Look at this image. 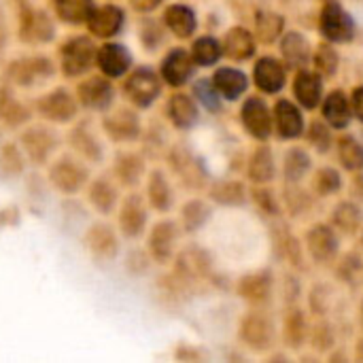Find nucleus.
<instances>
[{
	"label": "nucleus",
	"instance_id": "nucleus-1",
	"mask_svg": "<svg viewBox=\"0 0 363 363\" xmlns=\"http://www.w3.org/2000/svg\"><path fill=\"white\" fill-rule=\"evenodd\" d=\"M162 94V74L151 66H136L123 83V96L136 108H149Z\"/></svg>",
	"mask_w": 363,
	"mask_h": 363
},
{
	"label": "nucleus",
	"instance_id": "nucleus-2",
	"mask_svg": "<svg viewBox=\"0 0 363 363\" xmlns=\"http://www.w3.org/2000/svg\"><path fill=\"white\" fill-rule=\"evenodd\" d=\"M98 47L89 36H72L60 47V68L68 79H77L96 66Z\"/></svg>",
	"mask_w": 363,
	"mask_h": 363
},
{
	"label": "nucleus",
	"instance_id": "nucleus-3",
	"mask_svg": "<svg viewBox=\"0 0 363 363\" xmlns=\"http://www.w3.org/2000/svg\"><path fill=\"white\" fill-rule=\"evenodd\" d=\"M53 77V62L47 55H26L13 60L6 68V79L15 87L32 89L45 85Z\"/></svg>",
	"mask_w": 363,
	"mask_h": 363
},
{
	"label": "nucleus",
	"instance_id": "nucleus-4",
	"mask_svg": "<svg viewBox=\"0 0 363 363\" xmlns=\"http://www.w3.org/2000/svg\"><path fill=\"white\" fill-rule=\"evenodd\" d=\"M89 179V170L85 164L77 162L74 157L62 155L49 166V183L51 187L62 196H74L79 194Z\"/></svg>",
	"mask_w": 363,
	"mask_h": 363
},
{
	"label": "nucleus",
	"instance_id": "nucleus-5",
	"mask_svg": "<svg viewBox=\"0 0 363 363\" xmlns=\"http://www.w3.org/2000/svg\"><path fill=\"white\" fill-rule=\"evenodd\" d=\"M34 111L51 123H68L79 113V100L64 87H55L34 100Z\"/></svg>",
	"mask_w": 363,
	"mask_h": 363
},
{
	"label": "nucleus",
	"instance_id": "nucleus-6",
	"mask_svg": "<svg viewBox=\"0 0 363 363\" xmlns=\"http://www.w3.org/2000/svg\"><path fill=\"white\" fill-rule=\"evenodd\" d=\"M102 130L113 143H134L143 134V123L134 108H128V106L113 108L111 106L108 111H104Z\"/></svg>",
	"mask_w": 363,
	"mask_h": 363
},
{
	"label": "nucleus",
	"instance_id": "nucleus-7",
	"mask_svg": "<svg viewBox=\"0 0 363 363\" xmlns=\"http://www.w3.org/2000/svg\"><path fill=\"white\" fill-rule=\"evenodd\" d=\"M57 134L45 125H28L19 136V147L23 155L36 166H45L51 160L57 149Z\"/></svg>",
	"mask_w": 363,
	"mask_h": 363
},
{
	"label": "nucleus",
	"instance_id": "nucleus-8",
	"mask_svg": "<svg viewBox=\"0 0 363 363\" xmlns=\"http://www.w3.org/2000/svg\"><path fill=\"white\" fill-rule=\"evenodd\" d=\"M83 245L96 264L108 266L119 257V236L108 223H91L83 236Z\"/></svg>",
	"mask_w": 363,
	"mask_h": 363
},
{
	"label": "nucleus",
	"instance_id": "nucleus-9",
	"mask_svg": "<svg viewBox=\"0 0 363 363\" xmlns=\"http://www.w3.org/2000/svg\"><path fill=\"white\" fill-rule=\"evenodd\" d=\"M77 100H79V106H83L87 111L104 113L113 106L115 87H113L111 79L104 74L87 77L77 85Z\"/></svg>",
	"mask_w": 363,
	"mask_h": 363
},
{
	"label": "nucleus",
	"instance_id": "nucleus-10",
	"mask_svg": "<svg viewBox=\"0 0 363 363\" xmlns=\"http://www.w3.org/2000/svg\"><path fill=\"white\" fill-rule=\"evenodd\" d=\"M55 26L45 11L34 6H21L19 13V38L28 45H45L53 38Z\"/></svg>",
	"mask_w": 363,
	"mask_h": 363
},
{
	"label": "nucleus",
	"instance_id": "nucleus-11",
	"mask_svg": "<svg viewBox=\"0 0 363 363\" xmlns=\"http://www.w3.org/2000/svg\"><path fill=\"white\" fill-rule=\"evenodd\" d=\"M125 23V13L121 6L106 2V4H96L85 21L87 30L96 38H113L123 30Z\"/></svg>",
	"mask_w": 363,
	"mask_h": 363
},
{
	"label": "nucleus",
	"instance_id": "nucleus-12",
	"mask_svg": "<svg viewBox=\"0 0 363 363\" xmlns=\"http://www.w3.org/2000/svg\"><path fill=\"white\" fill-rule=\"evenodd\" d=\"M147 202L140 194H128L121 204H119V232L130 238L136 240L145 234L147 228Z\"/></svg>",
	"mask_w": 363,
	"mask_h": 363
},
{
	"label": "nucleus",
	"instance_id": "nucleus-13",
	"mask_svg": "<svg viewBox=\"0 0 363 363\" xmlns=\"http://www.w3.org/2000/svg\"><path fill=\"white\" fill-rule=\"evenodd\" d=\"M321 32L330 43H349L355 36V23L353 17L338 4L328 2L321 13Z\"/></svg>",
	"mask_w": 363,
	"mask_h": 363
},
{
	"label": "nucleus",
	"instance_id": "nucleus-14",
	"mask_svg": "<svg viewBox=\"0 0 363 363\" xmlns=\"http://www.w3.org/2000/svg\"><path fill=\"white\" fill-rule=\"evenodd\" d=\"M196 70V62L191 57V51L183 49V47H174L170 49L160 66V74L162 81L168 83L170 87H183Z\"/></svg>",
	"mask_w": 363,
	"mask_h": 363
},
{
	"label": "nucleus",
	"instance_id": "nucleus-15",
	"mask_svg": "<svg viewBox=\"0 0 363 363\" xmlns=\"http://www.w3.org/2000/svg\"><path fill=\"white\" fill-rule=\"evenodd\" d=\"M96 66L108 79L125 77L132 68V53L121 43H104L96 51Z\"/></svg>",
	"mask_w": 363,
	"mask_h": 363
},
{
	"label": "nucleus",
	"instance_id": "nucleus-16",
	"mask_svg": "<svg viewBox=\"0 0 363 363\" xmlns=\"http://www.w3.org/2000/svg\"><path fill=\"white\" fill-rule=\"evenodd\" d=\"M68 145L85 162L100 164L104 160V145L96 134V130L91 128V123L87 121L72 125V130L68 132Z\"/></svg>",
	"mask_w": 363,
	"mask_h": 363
},
{
	"label": "nucleus",
	"instance_id": "nucleus-17",
	"mask_svg": "<svg viewBox=\"0 0 363 363\" xmlns=\"http://www.w3.org/2000/svg\"><path fill=\"white\" fill-rule=\"evenodd\" d=\"M177 242H179V228H177V223L170 221V219L157 221L151 228L149 238H147L151 259H155L157 264H168L174 257Z\"/></svg>",
	"mask_w": 363,
	"mask_h": 363
},
{
	"label": "nucleus",
	"instance_id": "nucleus-18",
	"mask_svg": "<svg viewBox=\"0 0 363 363\" xmlns=\"http://www.w3.org/2000/svg\"><path fill=\"white\" fill-rule=\"evenodd\" d=\"M240 117H242V125L245 130L257 138V140H266L272 132V117H270V111L266 106V102L257 96L253 98H247V102L242 104V111H240Z\"/></svg>",
	"mask_w": 363,
	"mask_h": 363
},
{
	"label": "nucleus",
	"instance_id": "nucleus-19",
	"mask_svg": "<svg viewBox=\"0 0 363 363\" xmlns=\"http://www.w3.org/2000/svg\"><path fill=\"white\" fill-rule=\"evenodd\" d=\"M145 160L140 153H134V151H123V153H117L115 162H113V177H115V183L125 187V189H134L140 185L143 177H145Z\"/></svg>",
	"mask_w": 363,
	"mask_h": 363
},
{
	"label": "nucleus",
	"instance_id": "nucleus-20",
	"mask_svg": "<svg viewBox=\"0 0 363 363\" xmlns=\"http://www.w3.org/2000/svg\"><path fill=\"white\" fill-rule=\"evenodd\" d=\"M87 200H89V204L94 206L96 213L111 215L119 204V189L111 179L98 177L87 187Z\"/></svg>",
	"mask_w": 363,
	"mask_h": 363
},
{
	"label": "nucleus",
	"instance_id": "nucleus-21",
	"mask_svg": "<svg viewBox=\"0 0 363 363\" xmlns=\"http://www.w3.org/2000/svg\"><path fill=\"white\" fill-rule=\"evenodd\" d=\"M172 170L181 177V181L189 187H200L202 181H204V170L198 162V157H194L187 149L183 147H174L170 151V157H168Z\"/></svg>",
	"mask_w": 363,
	"mask_h": 363
},
{
	"label": "nucleus",
	"instance_id": "nucleus-22",
	"mask_svg": "<svg viewBox=\"0 0 363 363\" xmlns=\"http://www.w3.org/2000/svg\"><path fill=\"white\" fill-rule=\"evenodd\" d=\"M164 26L179 38H189L194 36L196 28H198V17L194 13L191 6L183 4V2H177V4H170L166 11H164Z\"/></svg>",
	"mask_w": 363,
	"mask_h": 363
},
{
	"label": "nucleus",
	"instance_id": "nucleus-23",
	"mask_svg": "<svg viewBox=\"0 0 363 363\" xmlns=\"http://www.w3.org/2000/svg\"><path fill=\"white\" fill-rule=\"evenodd\" d=\"M253 77H255V85L264 91V94H277L283 89L285 85V68L281 66V62H277L274 57L266 55L262 57L255 68H253Z\"/></svg>",
	"mask_w": 363,
	"mask_h": 363
},
{
	"label": "nucleus",
	"instance_id": "nucleus-24",
	"mask_svg": "<svg viewBox=\"0 0 363 363\" xmlns=\"http://www.w3.org/2000/svg\"><path fill=\"white\" fill-rule=\"evenodd\" d=\"M213 85H215V89L219 91L221 98H225V100H238L247 91L249 79H247V74L242 70L223 66V68H217L215 70Z\"/></svg>",
	"mask_w": 363,
	"mask_h": 363
},
{
	"label": "nucleus",
	"instance_id": "nucleus-25",
	"mask_svg": "<svg viewBox=\"0 0 363 363\" xmlns=\"http://www.w3.org/2000/svg\"><path fill=\"white\" fill-rule=\"evenodd\" d=\"M30 121V108L13 94L11 87L0 85V123L6 128H21Z\"/></svg>",
	"mask_w": 363,
	"mask_h": 363
},
{
	"label": "nucleus",
	"instance_id": "nucleus-26",
	"mask_svg": "<svg viewBox=\"0 0 363 363\" xmlns=\"http://www.w3.org/2000/svg\"><path fill=\"white\" fill-rule=\"evenodd\" d=\"M168 119L179 130H189L198 121V104L187 94H172L166 104Z\"/></svg>",
	"mask_w": 363,
	"mask_h": 363
},
{
	"label": "nucleus",
	"instance_id": "nucleus-27",
	"mask_svg": "<svg viewBox=\"0 0 363 363\" xmlns=\"http://www.w3.org/2000/svg\"><path fill=\"white\" fill-rule=\"evenodd\" d=\"M274 121H277V130L283 138H298L304 132L302 113L289 100H279L274 104Z\"/></svg>",
	"mask_w": 363,
	"mask_h": 363
},
{
	"label": "nucleus",
	"instance_id": "nucleus-28",
	"mask_svg": "<svg viewBox=\"0 0 363 363\" xmlns=\"http://www.w3.org/2000/svg\"><path fill=\"white\" fill-rule=\"evenodd\" d=\"M221 51H223L230 60H236V62L249 60V57L255 53L253 34H251L249 30H245V28H232V30H228L225 36H223Z\"/></svg>",
	"mask_w": 363,
	"mask_h": 363
},
{
	"label": "nucleus",
	"instance_id": "nucleus-29",
	"mask_svg": "<svg viewBox=\"0 0 363 363\" xmlns=\"http://www.w3.org/2000/svg\"><path fill=\"white\" fill-rule=\"evenodd\" d=\"M294 94L304 108H315L323 96V83H321L319 74L300 70L294 79Z\"/></svg>",
	"mask_w": 363,
	"mask_h": 363
},
{
	"label": "nucleus",
	"instance_id": "nucleus-30",
	"mask_svg": "<svg viewBox=\"0 0 363 363\" xmlns=\"http://www.w3.org/2000/svg\"><path fill=\"white\" fill-rule=\"evenodd\" d=\"M147 200L149 204L157 211V213H166L170 211L172 202H174V196H172V187L166 179V174L162 170H153L149 174V181H147Z\"/></svg>",
	"mask_w": 363,
	"mask_h": 363
},
{
	"label": "nucleus",
	"instance_id": "nucleus-31",
	"mask_svg": "<svg viewBox=\"0 0 363 363\" xmlns=\"http://www.w3.org/2000/svg\"><path fill=\"white\" fill-rule=\"evenodd\" d=\"M281 53L287 62V66L291 68H304L311 62V47L306 36L298 34V32H289L283 36L281 40Z\"/></svg>",
	"mask_w": 363,
	"mask_h": 363
},
{
	"label": "nucleus",
	"instance_id": "nucleus-32",
	"mask_svg": "<svg viewBox=\"0 0 363 363\" xmlns=\"http://www.w3.org/2000/svg\"><path fill=\"white\" fill-rule=\"evenodd\" d=\"M308 251L315 259L328 262L336 255L338 251V240L336 234L328 225H317L308 232Z\"/></svg>",
	"mask_w": 363,
	"mask_h": 363
},
{
	"label": "nucleus",
	"instance_id": "nucleus-33",
	"mask_svg": "<svg viewBox=\"0 0 363 363\" xmlns=\"http://www.w3.org/2000/svg\"><path fill=\"white\" fill-rule=\"evenodd\" d=\"M323 117L336 130H342V128L349 125V121H351V106H349L347 96L340 89L332 91L325 98V102H323Z\"/></svg>",
	"mask_w": 363,
	"mask_h": 363
},
{
	"label": "nucleus",
	"instance_id": "nucleus-34",
	"mask_svg": "<svg viewBox=\"0 0 363 363\" xmlns=\"http://www.w3.org/2000/svg\"><path fill=\"white\" fill-rule=\"evenodd\" d=\"M26 168L23 151L15 143H2L0 145V181H13L21 177Z\"/></svg>",
	"mask_w": 363,
	"mask_h": 363
},
{
	"label": "nucleus",
	"instance_id": "nucleus-35",
	"mask_svg": "<svg viewBox=\"0 0 363 363\" xmlns=\"http://www.w3.org/2000/svg\"><path fill=\"white\" fill-rule=\"evenodd\" d=\"M94 6H96L94 0H53L55 15L70 26L85 23Z\"/></svg>",
	"mask_w": 363,
	"mask_h": 363
},
{
	"label": "nucleus",
	"instance_id": "nucleus-36",
	"mask_svg": "<svg viewBox=\"0 0 363 363\" xmlns=\"http://www.w3.org/2000/svg\"><path fill=\"white\" fill-rule=\"evenodd\" d=\"M272 338L270 323L259 315H249L242 321V340L249 342L253 349H264Z\"/></svg>",
	"mask_w": 363,
	"mask_h": 363
},
{
	"label": "nucleus",
	"instance_id": "nucleus-37",
	"mask_svg": "<svg viewBox=\"0 0 363 363\" xmlns=\"http://www.w3.org/2000/svg\"><path fill=\"white\" fill-rule=\"evenodd\" d=\"M274 172L277 166H274L272 151L268 147H259L249 162V179L253 183H270L274 179Z\"/></svg>",
	"mask_w": 363,
	"mask_h": 363
},
{
	"label": "nucleus",
	"instance_id": "nucleus-38",
	"mask_svg": "<svg viewBox=\"0 0 363 363\" xmlns=\"http://www.w3.org/2000/svg\"><path fill=\"white\" fill-rule=\"evenodd\" d=\"M221 45L215 36H200L194 40L191 47V57L198 66H213L221 57Z\"/></svg>",
	"mask_w": 363,
	"mask_h": 363
},
{
	"label": "nucleus",
	"instance_id": "nucleus-39",
	"mask_svg": "<svg viewBox=\"0 0 363 363\" xmlns=\"http://www.w3.org/2000/svg\"><path fill=\"white\" fill-rule=\"evenodd\" d=\"M211 217V206L204 204L202 200H189L183 211H181V223L187 232H196L200 230Z\"/></svg>",
	"mask_w": 363,
	"mask_h": 363
},
{
	"label": "nucleus",
	"instance_id": "nucleus-40",
	"mask_svg": "<svg viewBox=\"0 0 363 363\" xmlns=\"http://www.w3.org/2000/svg\"><path fill=\"white\" fill-rule=\"evenodd\" d=\"M338 155L347 170H362L363 168V147L353 136H345L338 143Z\"/></svg>",
	"mask_w": 363,
	"mask_h": 363
},
{
	"label": "nucleus",
	"instance_id": "nucleus-41",
	"mask_svg": "<svg viewBox=\"0 0 363 363\" xmlns=\"http://www.w3.org/2000/svg\"><path fill=\"white\" fill-rule=\"evenodd\" d=\"M211 198L219 204L234 206V204H240L245 200V187L236 181H221V183L213 185Z\"/></svg>",
	"mask_w": 363,
	"mask_h": 363
},
{
	"label": "nucleus",
	"instance_id": "nucleus-42",
	"mask_svg": "<svg viewBox=\"0 0 363 363\" xmlns=\"http://www.w3.org/2000/svg\"><path fill=\"white\" fill-rule=\"evenodd\" d=\"M363 215L362 208L351 204V202H342L338 204V208L334 211V223L345 230V232H355L359 225H362Z\"/></svg>",
	"mask_w": 363,
	"mask_h": 363
},
{
	"label": "nucleus",
	"instance_id": "nucleus-43",
	"mask_svg": "<svg viewBox=\"0 0 363 363\" xmlns=\"http://www.w3.org/2000/svg\"><path fill=\"white\" fill-rule=\"evenodd\" d=\"M311 168V157L304 149H291L285 157V177L287 181H300Z\"/></svg>",
	"mask_w": 363,
	"mask_h": 363
},
{
	"label": "nucleus",
	"instance_id": "nucleus-44",
	"mask_svg": "<svg viewBox=\"0 0 363 363\" xmlns=\"http://www.w3.org/2000/svg\"><path fill=\"white\" fill-rule=\"evenodd\" d=\"M283 32V17L277 13H259L257 15V34L264 43H272Z\"/></svg>",
	"mask_w": 363,
	"mask_h": 363
},
{
	"label": "nucleus",
	"instance_id": "nucleus-45",
	"mask_svg": "<svg viewBox=\"0 0 363 363\" xmlns=\"http://www.w3.org/2000/svg\"><path fill=\"white\" fill-rule=\"evenodd\" d=\"M194 94H196L198 102H200L204 108H208L211 113H219V111H221V96H219V91L215 89L213 81H208V79L196 81Z\"/></svg>",
	"mask_w": 363,
	"mask_h": 363
},
{
	"label": "nucleus",
	"instance_id": "nucleus-46",
	"mask_svg": "<svg viewBox=\"0 0 363 363\" xmlns=\"http://www.w3.org/2000/svg\"><path fill=\"white\" fill-rule=\"evenodd\" d=\"M268 291H270V281L268 277H247L242 283H240V294L242 298L251 300V302H262L268 298Z\"/></svg>",
	"mask_w": 363,
	"mask_h": 363
},
{
	"label": "nucleus",
	"instance_id": "nucleus-47",
	"mask_svg": "<svg viewBox=\"0 0 363 363\" xmlns=\"http://www.w3.org/2000/svg\"><path fill=\"white\" fill-rule=\"evenodd\" d=\"M311 60L315 62V68L325 77H332L338 70V53L330 45H319Z\"/></svg>",
	"mask_w": 363,
	"mask_h": 363
},
{
	"label": "nucleus",
	"instance_id": "nucleus-48",
	"mask_svg": "<svg viewBox=\"0 0 363 363\" xmlns=\"http://www.w3.org/2000/svg\"><path fill=\"white\" fill-rule=\"evenodd\" d=\"M315 189L321 194V196H330V194H336L340 189V174L334 170V168H323L317 172L315 177Z\"/></svg>",
	"mask_w": 363,
	"mask_h": 363
},
{
	"label": "nucleus",
	"instance_id": "nucleus-49",
	"mask_svg": "<svg viewBox=\"0 0 363 363\" xmlns=\"http://www.w3.org/2000/svg\"><path fill=\"white\" fill-rule=\"evenodd\" d=\"M162 40H164V34H162L157 21H149V19L143 21V26H140V43H143V47L149 49V51H155L162 45Z\"/></svg>",
	"mask_w": 363,
	"mask_h": 363
},
{
	"label": "nucleus",
	"instance_id": "nucleus-50",
	"mask_svg": "<svg viewBox=\"0 0 363 363\" xmlns=\"http://www.w3.org/2000/svg\"><path fill=\"white\" fill-rule=\"evenodd\" d=\"M308 138H311V143L315 145V149H317V151H321V153H325V151L332 147V134H330V128H328V125H323L321 121L311 123Z\"/></svg>",
	"mask_w": 363,
	"mask_h": 363
},
{
	"label": "nucleus",
	"instance_id": "nucleus-51",
	"mask_svg": "<svg viewBox=\"0 0 363 363\" xmlns=\"http://www.w3.org/2000/svg\"><path fill=\"white\" fill-rule=\"evenodd\" d=\"M147 262H149V257L143 251H130V255H128V270L132 274H143L147 270V266H149Z\"/></svg>",
	"mask_w": 363,
	"mask_h": 363
},
{
	"label": "nucleus",
	"instance_id": "nucleus-52",
	"mask_svg": "<svg viewBox=\"0 0 363 363\" xmlns=\"http://www.w3.org/2000/svg\"><path fill=\"white\" fill-rule=\"evenodd\" d=\"M128 2L136 13H153L157 6H162L164 0H128Z\"/></svg>",
	"mask_w": 363,
	"mask_h": 363
},
{
	"label": "nucleus",
	"instance_id": "nucleus-53",
	"mask_svg": "<svg viewBox=\"0 0 363 363\" xmlns=\"http://www.w3.org/2000/svg\"><path fill=\"white\" fill-rule=\"evenodd\" d=\"M255 200H257V204H259L264 211H268V213H277V204H274V200H272V191H268V189H264V191H255Z\"/></svg>",
	"mask_w": 363,
	"mask_h": 363
},
{
	"label": "nucleus",
	"instance_id": "nucleus-54",
	"mask_svg": "<svg viewBox=\"0 0 363 363\" xmlns=\"http://www.w3.org/2000/svg\"><path fill=\"white\" fill-rule=\"evenodd\" d=\"M302 332H304L302 317H300V315H294V319L287 323V336H294V342H300V338H302Z\"/></svg>",
	"mask_w": 363,
	"mask_h": 363
},
{
	"label": "nucleus",
	"instance_id": "nucleus-55",
	"mask_svg": "<svg viewBox=\"0 0 363 363\" xmlns=\"http://www.w3.org/2000/svg\"><path fill=\"white\" fill-rule=\"evenodd\" d=\"M351 106H353L355 115L363 121V87H357V89L353 91V102H351Z\"/></svg>",
	"mask_w": 363,
	"mask_h": 363
},
{
	"label": "nucleus",
	"instance_id": "nucleus-56",
	"mask_svg": "<svg viewBox=\"0 0 363 363\" xmlns=\"http://www.w3.org/2000/svg\"><path fill=\"white\" fill-rule=\"evenodd\" d=\"M362 319H363V313H362Z\"/></svg>",
	"mask_w": 363,
	"mask_h": 363
}]
</instances>
